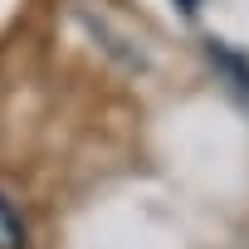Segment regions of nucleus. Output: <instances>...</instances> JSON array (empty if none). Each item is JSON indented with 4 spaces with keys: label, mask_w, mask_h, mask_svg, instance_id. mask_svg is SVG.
<instances>
[{
    "label": "nucleus",
    "mask_w": 249,
    "mask_h": 249,
    "mask_svg": "<svg viewBox=\"0 0 249 249\" xmlns=\"http://www.w3.org/2000/svg\"><path fill=\"white\" fill-rule=\"evenodd\" d=\"M0 249H25V225L10 210V200H0Z\"/></svg>",
    "instance_id": "1"
},
{
    "label": "nucleus",
    "mask_w": 249,
    "mask_h": 249,
    "mask_svg": "<svg viewBox=\"0 0 249 249\" xmlns=\"http://www.w3.org/2000/svg\"><path fill=\"white\" fill-rule=\"evenodd\" d=\"M210 59H220V69H230V73L239 78V88L249 93V64H244L239 54H230V49H220V44H210Z\"/></svg>",
    "instance_id": "2"
},
{
    "label": "nucleus",
    "mask_w": 249,
    "mask_h": 249,
    "mask_svg": "<svg viewBox=\"0 0 249 249\" xmlns=\"http://www.w3.org/2000/svg\"><path fill=\"white\" fill-rule=\"evenodd\" d=\"M176 5H181L186 15H196V10H200V0H176Z\"/></svg>",
    "instance_id": "3"
}]
</instances>
